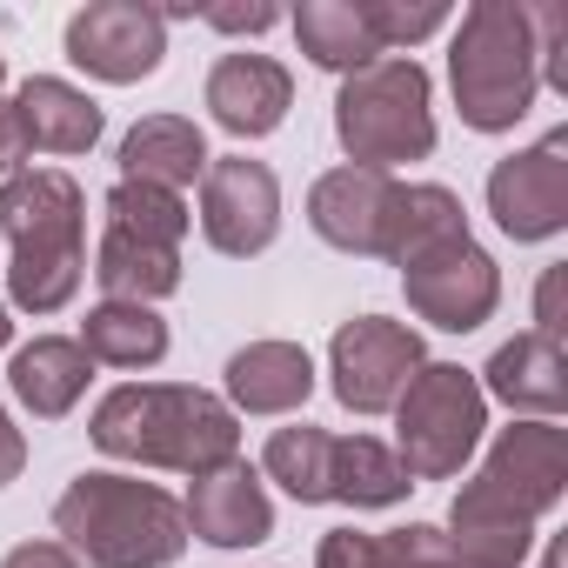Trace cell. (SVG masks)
I'll return each instance as SVG.
<instances>
[{"label": "cell", "instance_id": "23", "mask_svg": "<svg viewBox=\"0 0 568 568\" xmlns=\"http://www.w3.org/2000/svg\"><path fill=\"white\" fill-rule=\"evenodd\" d=\"M295 41H302V54H308L315 68H328V74H342V81H348L355 68L382 61L362 0H302V8H295Z\"/></svg>", "mask_w": 568, "mask_h": 568}, {"label": "cell", "instance_id": "16", "mask_svg": "<svg viewBox=\"0 0 568 568\" xmlns=\"http://www.w3.org/2000/svg\"><path fill=\"white\" fill-rule=\"evenodd\" d=\"M448 561H475V568H521L535 548V515H521L508 495H495L481 475L462 481L455 508H448Z\"/></svg>", "mask_w": 568, "mask_h": 568}, {"label": "cell", "instance_id": "22", "mask_svg": "<svg viewBox=\"0 0 568 568\" xmlns=\"http://www.w3.org/2000/svg\"><path fill=\"white\" fill-rule=\"evenodd\" d=\"M101 295L108 302H134V308H154L181 288V247H154V241H134V234H114L101 227V247H94V267Z\"/></svg>", "mask_w": 568, "mask_h": 568}, {"label": "cell", "instance_id": "40", "mask_svg": "<svg viewBox=\"0 0 568 568\" xmlns=\"http://www.w3.org/2000/svg\"><path fill=\"white\" fill-rule=\"evenodd\" d=\"M448 568H475V561H448Z\"/></svg>", "mask_w": 568, "mask_h": 568}, {"label": "cell", "instance_id": "5", "mask_svg": "<svg viewBox=\"0 0 568 568\" xmlns=\"http://www.w3.org/2000/svg\"><path fill=\"white\" fill-rule=\"evenodd\" d=\"M335 141L348 168L395 174L402 161L435 154V88L415 54H382L355 68L335 94Z\"/></svg>", "mask_w": 568, "mask_h": 568}, {"label": "cell", "instance_id": "3", "mask_svg": "<svg viewBox=\"0 0 568 568\" xmlns=\"http://www.w3.org/2000/svg\"><path fill=\"white\" fill-rule=\"evenodd\" d=\"M54 541H68L88 568H174L187 555V515L141 475L88 468L54 501Z\"/></svg>", "mask_w": 568, "mask_h": 568}, {"label": "cell", "instance_id": "8", "mask_svg": "<svg viewBox=\"0 0 568 568\" xmlns=\"http://www.w3.org/2000/svg\"><path fill=\"white\" fill-rule=\"evenodd\" d=\"M402 295H408L415 322H428L442 335H475L501 308V267L475 234H455V241L402 261Z\"/></svg>", "mask_w": 568, "mask_h": 568}, {"label": "cell", "instance_id": "9", "mask_svg": "<svg viewBox=\"0 0 568 568\" xmlns=\"http://www.w3.org/2000/svg\"><path fill=\"white\" fill-rule=\"evenodd\" d=\"M488 214L508 241H555L568 227V128L488 168Z\"/></svg>", "mask_w": 568, "mask_h": 568}, {"label": "cell", "instance_id": "30", "mask_svg": "<svg viewBox=\"0 0 568 568\" xmlns=\"http://www.w3.org/2000/svg\"><path fill=\"white\" fill-rule=\"evenodd\" d=\"M375 568H448V535L435 521H408L375 535Z\"/></svg>", "mask_w": 568, "mask_h": 568}, {"label": "cell", "instance_id": "11", "mask_svg": "<svg viewBox=\"0 0 568 568\" xmlns=\"http://www.w3.org/2000/svg\"><path fill=\"white\" fill-rule=\"evenodd\" d=\"M161 54H168V21L161 8H141V0H88L68 21V61L108 88L148 81Z\"/></svg>", "mask_w": 568, "mask_h": 568}, {"label": "cell", "instance_id": "36", "mask_svg": "<svg viewBox=\"0 0 568 568\" xmlns=\"http://www.w3.org/2000/svg\"><path fill=\"white\" fill-rule=\"evenodd\" d=\"M21 468H28V435L8 422V408H0V488L21 481Z\"/></svg>", "mask_w": 568, "mask_h": 568}, {"label": "cell", "instance_id": "20", "mask_svg": "<svg viewBox=\"0 0 568 568\" xmlns=\"http://www.w3.org/2000/svg\"><path fill=\"white\" fill-rule=\"evenodd\" d=\"M207 134L187 114H148L121 134V181H148L168 194H187L207 174Z\"/></svg>", "mask_w": 568, "mask_h": 568}, {"label": "cell", "instance_id": "1", "mask_svg": "<svg viewBox=\"0 0 568 568\" xmlns=\"http://www.w3.org/2000/svg\"><path fill=\"white\" fill-rule=\"evenodd\" d=\"M88 435L114 462L168 468V475H187V481L241 455V415L221 395L181 388V382H121V388H108L94 402Z\"/></svg>", "mask_w": 568, "mask_h": 568}, {"label": "cell", "instance_id": "2", "mask_svg": "<svg viewBox=\"0 0 568 568\" xmlns=\"http://www.w3.org/2000/svg\"><path fill=\"white\" fill-rule=\"evenodd\" d=\"M0 234H8V295L28 315H61L88 274V194L61 168H21L0 181Z\"/></svg>", "mask_w": 568, "mask_h": 568}, {"label": "cell", "instance_id": "37", "mask_svg": "<svg viewBox=\"0 0 568 568\" xmlns=\"http://www.w3.org/2000/svg\"><path fill=\"white\" fill-rule=\"evenodd\" d=\"M8 342H14V315H8V308H0V348H8Z\"/></svg>", "mask_w": 568, "mask_h": 568}, {"label": "cell", "instance_id": "15", "mask_svg": "<svg viewBox=\"0 0 568 568\" xmlns=\"http://www.w3.org/2000/svg\"><path fill=\"white\" fill-rule=\"evenodd\" d=\"M207 114L234 134V141H261L288 121L295 108V74L281 68L274 54H221L207 68V88H201Z\"/></svg>", "mask_w": 568, "mask_h": 568}, {"label": "cell", "instance_id": "17", "mask_svg": "<svg viewBox=\"0 0 568 568\" xmlns=\"http://www.w3.org/2000/svg\"><path fill=\"white\" fill-rule=\"evenodd\" d=\"M481 395L508 402L521 422H555L568 408V355H561V342H548L535 328L501 342L488 355V368H481Z\"/></svg>", "mask_w": 568, "mask_h": 568}, {"label": "cell", "instance_id": "33", "mask_svg": "<svg viewBox=\"0 0 568 568\" xmlns=\"http://www.w3.org/2000/svg\"><path fill=\"white\" fill-rule=\"evenodd\" d=\"M0 568H88L68 541H14L8 555H0Z\"/></svg>", "mask_w": 568, "mask_h": 568}, {"label": "cell", "instance_id": "39", "mask_svg": "<svg viewBox=\"0 0 568 568\" xmlns=\"http://www.w3.org/2000/svg\"><path fill=\"white\" fill-rule=\"evenodd\" d=\"M0 88H8V54H0Z\"/></svg>", "mask_w": 568, "mask_h": 568}, {"label": "cell", "instance_id": "10", "mask_svg": "<svg viewBox=\"0 0 568 568\" xmlns=\"http://www.w3.org/2000/svg\"><path fill=\"white\" fill-rule=\"evenodd\" d=\"M201 234L227 261H247V254L274 247V234H281V181H274V168L247 161V154L207 161V174H201Z\"/></svg>", "mask_w": 568, "mask_h": 568}, {"label": "cell", "instance_id": "26", "mask_svg": "<svg viewBox=\"0 0 568 568\" xmlns=\"http://www.w3.org/2000/svg\"><path fill=\"white\" fill-rule=\"evenodd\" d=\"M408 468H402V455L388 448V442H375V435H335V495L328 501H342V508H395V501H408Z\"/></svg>", "mask_w": 568, "mask_h": 568}, {"label": "cell", "instance_id": "24", "mask_svg": "<svg viewBox=\"0 0 568 568\" xmlns=\"http://www.w3.org/2000/svg\"><path fill=\"white\" fill-rule=\"evenodd\" d=\"M74 342L88 348L94 368H154V362H168V322L154 308H134V302L88 308Z\"/></svg>", "mask_w": 568, "mask_h": 568}, {"label": "cell", "instance_id": "25", "mask_svg": "<svg viewBox=\"0 0 568 568\" xmlns=\"http://www.w3.org/2000/svg\"><path fill=\"white\" fill-rule=\"evenodd\" d=\"M261 481H281V495H295L302 508L328 501L335 495V435L315 428V422L274 428L267 448H261Z\"/></svg>", "mask_w": 568, "mask_h": 568}, {"label": "cell", "instance_id": "32", "mask_svg": "<svg viewBox=\"0 0 568 568\" xmlns=\"http://www.w3.org/2000/svg\"><path fill=\"white\" fill-rule=\"evenodd\" d=\"M201 21L221 28V34H267V28H281V8H274V0H247V8H201Z\"/></svg>", "mask_w": 568, "mask_h": 568}, {"label": "cell", "instance_id": "29", "mask_svg": "<svg viewBox=\"0 0 568 568\" xmlns=\"http://www.w3.org/2000/svg\"><path fill=\"white\" fill-rule=\"evenodd\" d=\"M362 8H368V28H375L382 54H408V48H422L428 34L448 28L442 0H362Z\"/></svg>", "mask_w": 568, "mask_h": 568}, {"label": "cell", "instance_id": "19", "mask_svg": "<svg viewBox=\"0 0 568 568\" xmlns=\"http://www.w3.org/2000/svg\"><path fill=\"white\" fill-rule=\"evenodd\" d=\"M88 382H94V362H88V348H81L74 335H34V342L14 348V362H8V388H14V402H21L34 422L74 415L81 395H88Z\"/></svg>", "mask_w": 568, "mask_h": 568}, {"label": "cell", "instance_id": "34", "mask_svg": "<svg viewBox=\"0 0 568 568\" xmlns=\"http://www.w3.org/2000/svg\"><path fill=\"white\" fill-rule=\"evenodd\" d=\"M28 128H21V114H14V101H0V181L8 174H21L28 168Z\"/></svg>", "mask_w": 568, "mask_h": 568}, {"label": "cell", "instance_id": "4", "mask_svg": "<svg viewBox=\"0 0 568 568\" xmlns=\"http://www.w3.org/2000/svg\"><path fill=\"white\" fill-rule=\"evenodd\" d=\"M448 88L462 128L475 134H508L515 121H528L541 94V68H535V28L521 0H475L462 14L448 41Z\"/></svg>", "mask_w": 568, "mask_h": 568}, {"label": "cell", "instance_id": "18", "mask_svg": "<svg viewBox=\"0 0 568 568\" xmlns=\"http://www.w3.org/2000/svg\"><path fill=\"white\" fill-rule=\"evenodd\" d=\"M315 395V362L302 342H247L227 355V408L234 415H295Z\"/></svg>", "mask_w": 568, "mask_h": 568}, {"label": "cell", "instance_id": "21", "mask_svg": "<svg viewBox=\"0 0 568 568\" xmlns=\"http://www.w3.org/2000/svg\"><path fill=\"white\" fill-rule=\"evenodd\" d=\"M14 114H21L34 154H88L101 141V101L61 74H28L14 94Z\"/></svg>", "mask_w": 568, "mask_h": 568}, {"label": "cell", "instance_id": "38", "mask_svg": "<svg viewBox=\"0 0 568 568\" xmlns=\"http://www.w3.org/2000/svg\"><path fill=\"white\" fill-rule=\"evenodd\" d=\"M541 568H561V548H555V541H548V555H541Z\"/></svg>", "mask_w": 568, "mask_h": 568}, {"label": "cell", "instance_id": "12", "mask_svg": "<svg viewBox=\"0 0 568 568\" xmlns=\"http://www.w3.org/2000/svg\"><path fill=\"white\" fill-rule=\"evenodd\" d=\"M395 201H402V181L395 174H375V168H328L315 187H308V227L342 247V254H388V227H395Z\"/></svg>", "mask_w": 568, "mask_h": 568}, {"label": "cell", "instance_id": "13", "mask_svg": "<svg viewBox=\"0 0 568 568\" xmlns=\"http://www.w3.org/2000/svg\"><path fill=\"white\" fill-rule=\"evenodd\" d=\"M481 481L495 495H508L521 515H548L561 495H568V435L555 422H508L495 442H488V462H481Z\"/></svg>", "mask_w": 568, "mask_h": 568}, {"label": "cell", "instance_id": "35", "mask_svg": "<svg viewBox=\"0 0 568 568\" xmlns=\"http://www.w3.org/2000/svg\"><path fill=\"white\" fill-rule=\"evenodd\" d=\"M561 267H541V288H535V335L561 342Z\"/></svg>", "mask_w": 568, "mask_h": 568}, {"label": "cell", "instance_id": "27", "mask_svg": "<svg viewBox=\"0 0 568 568\" xmlns=\"http://www.w3.org/2000/svg\"><path fill=\"white\" fill-rule=\"evenodd\" d=\"M468 234V214H462V194L442 187V181H402V201H395V227H388V254L382 261H415L442 241Z\"/></svg>", "mask_w": 568, "mask_h": 568}, {"label": "cell", "instance_id": "7", "mask_svg": "<svg viewBox=\"0 0 568 568\" xmlns=\"http://www.w3.org/2000/svg\"><path fill=\"white\" fill-rule=\"evenodd\" d=\"M422 335L388 315H355L328 342V388L348 415H395L402 388L422 375Z\"/></svg>", "mask_w": 568, "mask_h": 568}, {"label": "cell", "instance_id": "31", "mask_svg": "<svg viewBox=\"0 0 568 568\" xmlns=\"http://www.w3.org/2000/svg\"><path fill=\"white\" fill-rule=\"evenodd\" d=\"M315 568H375V535L362 528H328L315 548Z\"/></svg>", "mask_w": 568, "mask_h": 568}, {"label": "cell", "instance_id": "28", "mask_svg": "<svg viewBox=\"0 0 568 568\" xmlns=\"http://www.w3.org/2000/svg\"><path fill=\"white\" fill-rule=\"evenodd\" d=\"M108 227L114 234H134V241H154V247H181L194 214L181 194L168 187H148V181H114L108 187Z\"/></svg>", "mask_w": 568, "mask_h": 568}, {"label": "cell", "instance_id": "6", "mask_svg": "<svg viewBox=\"0 0 568 568\" xmlns=\"http://www.w3.org/2000/svg\"><path fill=\"white\" fill-rule=\"evenodd\" d=\"M488 428V395L462 362H422L395 402V455L408 481H455Z\"/></svg>", "mask_w": 568, "mask_h": 568}, {"label": "cell", "instance_id": "14", "mask_svg": "<svg viewBox=\"0 0 568 568\" xmlns=\"http://www.w3.org/2000/svg\"><path fill=\"white\" fill-rule=\"evenodd\" d=\"M181 515H187V535H201V541H214V548H254V541L274 535L267 481H261V468H247L241 455L221 462V468H207V475H194Z\"/></svg>", "mask_w": 568, "mask_h": 568}]
</instances>
